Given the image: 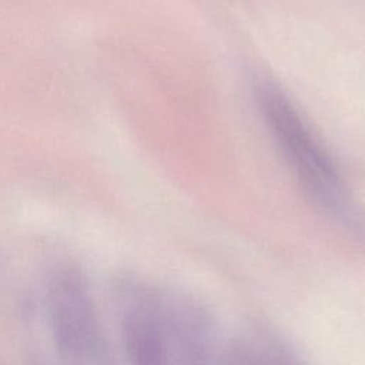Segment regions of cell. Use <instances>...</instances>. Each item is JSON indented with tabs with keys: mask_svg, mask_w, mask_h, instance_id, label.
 <instances>
[{
	"mask_svg": "<svg viewBox=\"0 0 365 365\" xmlns=\"http://www.w3.org/2000/svg\"><path fill=\"white\" fill-rule=\"evenodd\" d=\"M258 104L305 194L322 208L341 210L346 197L338 168L292 103L275 86L265 83L258 88Z\"/></svg>",
	"mask_w": 365,
	"mask_h": 365,
	"instance_id": "cell-1",
	"label": "cell"
}]
</instances>
